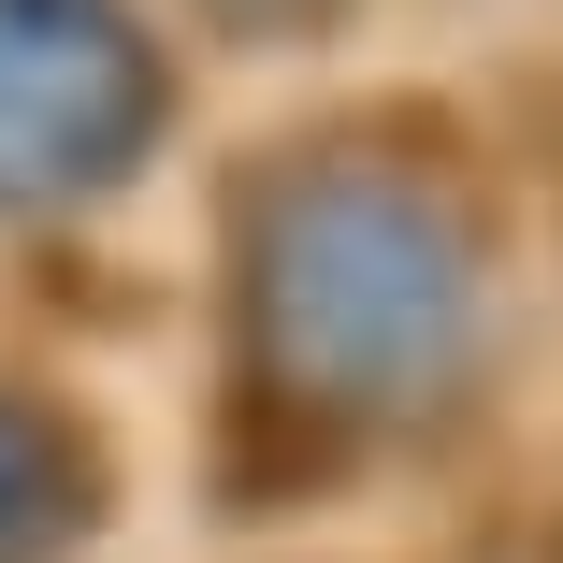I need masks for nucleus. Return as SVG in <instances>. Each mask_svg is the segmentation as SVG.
I'll return each instance as SVG.
<instances>
[{
	"label": "nucleus",
	"mask_w": 563,
	"mask_h": 563,
	"mask_svg": "<svg viewBox=\"0 0 563 563\" xmlns=\"http://www.w3.org/2000/svg\"><path fill=\"white\" fill-rule=\"evenodd\" d=\"M275 303H289V376H318L303 405H433V376L477 332V261L405 188H318L289 217Z\"/></svg>",
	"instance_id": "f257e3e1"
},
{
	"label": "nucleus",
	"mask_w": 563,
	"mask_h": 563,
	"mask_svg": "<svg viewBox=\"0 0 563 563\" xmlns=\"http://www.w3.org/2000/svg\"><path fill=\"white\" fill-rule=\"evenodd\" d=\"M145 131L131 30L101 0H0V188H87Z\"/></svg>",
	"instance_id": "f03ea898"
}]
</instances>
